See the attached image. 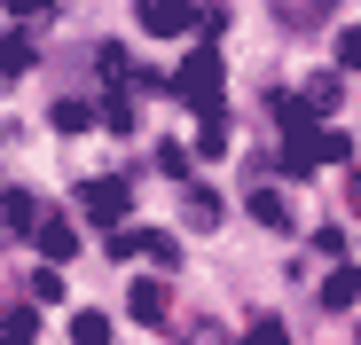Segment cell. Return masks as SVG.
Masks as SVG:
<instances>
[{"label": "cell", "instance_id": "4fadbf2b", "mask_svg": "<svg viewBox=\"0 0 361 345\" xmlns=\"http://www.w3.org/2000/svg\"><path fill=\"white\" fill-rule=\"evenodd\" d=\"M338 102H345L338 79H314V87H307V110H314V118H338Z\"/></svg>", "mask_w": 361, "mask_h": 345}, {"label": "cell", "instance_id": "2e32d148", "mask_svg": "<svg viewBox=\"0 0 361 345\" xmlns=\"http://www.w3.org/2000/svg\"><path fill=\"white\" fill-rule=\"evenodd\" d=\"M142 259H157V267H173V236H165V227H142Z\"/></svg>", "mask_w": 361, "mask_h": 345}, {"label": "cell", "instance_id": "ffe728a7", "mask_svg": "<svg viewBox=\"0 0 361 345\" xmlns=\"http://www.w3.org/2000/svg\"><path fill=\"white\" fill-rule=\"evenodd\" d=\"M353 204H361V172H353Z\"/></svg>", "mask_w": 361, "mask_h": 345}, {"label": "cell", "instance_id": "7a4b0ae2", "mask_svg": "<svg viewBox=\"0 0 361 345\" xmlns=\"http://www.w3.org/2000/svg\"><path fill=\"white\" fill-rule=\"evenodd\" d=\"M134 16H142V32L165 39V32H197L204 8H197V0H134Z\"/></svg>", "mask_w": 361, "mask_h": 345}, {"label": "cell", "instance_id": "9a60e30c", "mask_svg": "<svg viewBox=\"0 0 361 345\" xmlns=\"http://www.w3.org/2000/svg\"><path fill=\"white\" fill-rule=\"evenodd\" d=\"M55 126H63V134H87L94 110H87V102H55Z\"/></svg>", "mask_w": 361, "mask_h": 345}, {"label": "cell", "instance_id": "9c48e42d", "mask_svg": "<svg viewBox=\"0 0 361 345\" xmlns=\"http://www.w3.org/2000/svg\"><path fill=\"white\" fill-rule=\"evenodd\" d=\"M0 220H8L16 236H32V227H39V204H32L24 189H8V196H0Z\"/></svg>", "mask_w": 361, "mask_h": 345}, {"label": "cell", "instance_id": "ba28073f", "mask_svg": "<svg viewBox=\"0 0 361 345\" xmlns=\"http://www.w3.org/2000/svg\"><path fill=\"white\" fill-rule=\"evenodd\" d=\"M39 337V314L32 306H0V345H32Z\"/></svg>", "mask_w": 361, "mask_h": 345}, {"label": "cell", "instance_id": "8fae6325", "mask_svg": "<svg viewBox=\"0 0 361 345\" xmlns=\"http://www.w3.org/2000/svg\"><path fill=\"white\" fill-rule=\"evenodd\" d=\"M180 212H189V227H220V196H212V189H189Z\"/></svg>", "mask_w": 361, "mask_h": 345}, {"label": "cell", "instance_id": "ac0fdd59", "mask_svg": "<svg viewBox=\"0 0 361 345\" xmlns=\"http://www.w3.org/2000/svg\"><path fill=\"white\" fill-rule=\"evenodd\" d=\"M0 8H8V16H24V24H32V16H55L47 0H0Z\"/></svg>", "mask_w": 361, "mask_h": 345}, {"label": "cell", "instance_id": "277c9868", "mask_svg": "<svg viewBox=\"0 0 361 345\" xmlns=\"http://www.w3.org/2000/svg\"><path fill=\"white\" fill-rule=\"evenodd\" d=\"M353 299H361V267H353V259H338V267L322 275V306H338V314H345Z\"/></svg>", "mask_w": 361, "mask_h": 345}, {"label": "cell", "instance_id": "7c38bea8", "mask_svg": "<svg viewBox=\"0 0 361 345\" xmlns=\"http://www.w3.org/2000/svg\"><path fill=\"white\" fill-rule=\"evenodd\" d=\"M71 337H79V345H110V314H94V306H79V322H71Z\"/></svg>", "mask_w": 361, "mask_h": 345}, {"label": "cell", "instance_id": "8992f818", "mask_svg": "<svg viewBox=\"0 0 361 345\" xmlns=\"http://www.w3.org/2000/svg\"><path fill=\"white\" fill-rule=\"evenodd\" d=\"M32 236H39V259H71V251H79V227H71V220H39Z\"/></svg>", "mask_w": 361, "mask_h": 345}, {"label": "cell", "instance_id": "6da1fadb", "mask_svg": "<svg viewBox=\"0 0 361 345\" xmlns=\"http://www.w3.org/2000/svg\"><path fill=\"white\" fill-rule=\"evenodd\" d=\"M220 87H228V63H220L212 47H197L189 63L173 71V94L189 102V110H204V118H212V110H220Z\"/></svg>", "mask_w": 361, "mask_h": 345}, {"label": "cell", "instance_id": "3957f363", "mask_svg": "<svg viewBox=\"0 0 361 345\" xmlns=\"http://www.w3.org/2000/svg\"><path fill=\"white\" fill-rule=\"evenodd\" d=\"M126 204H134L126 181H87V189H79V212H87L94 227H118V220H126Z\"/></svg>", "mask_w": 361, "mask_h": 345}, {"label": "cell", "instance_id": "5b68a950", "mask_svg": "<svg viewBox=\"0 0 361 345\" xmlns=\"http://www.w3.org/2000/svg\"><path fill=\"white\" fill-rule=\"evenodd\" d=\"M126 314L149 322V330H165V282H134V291H126Z\"/></svg>", "mask_w": 361, "mask_h": 345}, {"label": "cell", "instance_id": "30bf717a", "mask_svg": "<svg viewBox=\"0 0 361 345\" xmlns=\"http://www.w3.org/2000/svg\"><path fill=\"white\" fill-rule=\"evenodd\" d=\"M252 220H259V227H275V236H290V204H283L275 189H259V196H252Z\"/></svg>", "mask_w": 361, "mask_h": 345}, {"label": "cell", "instance_id": "e0dca14e", "mask_svg": "<svg viewBox=\"0 0 361 345\" xmlns=\"http://www.w3.org/2000/svg\"><path fill=\"white\" fill-rule=\"evenodd\" d=\"M244 345H290V330H283V322H252V330H244Z\"/></svg>", "mask_w": 361, "mask_h": 345}, {"label": "cell", "instance_id": "d6986e66", "mask_svg": "<svg viewBox=\"0 0 361 345\" xmlns=\"http://www.w3.org/2000/svg\"><path fill=\"white\" fill-rule=\"evenodd\" d=\"M338 63H345V71H361V32H345V39H338Z\"/></svg>", "mask_w": 361, "mask_h": 345}, {"label": "cell", "instance_id": "52a82bcc", "mask_svg": "<svg viewBox=\"0 0 361 345\" xmlns=\"http://www.w3.org/2000/svg\"><path fill=\"white\" fill-rule=\"evenodd\" d=\"M24 71H32V39H24V32H8V39H0V87H16Z\"/></svg>", "mask_w": 361, "mask_h": 345}, {"label": "cell", "instance_id": "5bb4252c", "mask_svg": "<svg viewBox=\"0 0 361 345\" xmlns=\"http://www.w3.org/2000/svg\"><path fill=\"white\" fill-rule=\"evenodd\" d=\"M102 126H110V134H134V102L110 94V102H102Z\"/></svg>", "mask_w": 361, "mask_h": 345}]
</instances>
